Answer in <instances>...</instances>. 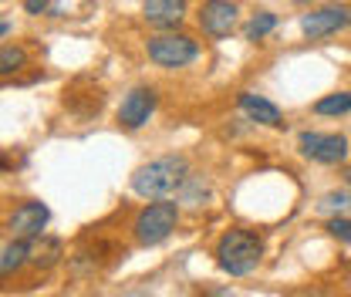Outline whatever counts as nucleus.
<instances>
[{
    "mask_svg": "<svg viewBox=\"0 0 351 297\" xmlns=\"http://www.w3.org/2000/svg\"><path fill=\"white\" fill-rule=\"evenodd\" d=\"M328 233L341 243H351V216H331L328 219Z\"/></svg>",
    "mask_w": 351,
    "mask_h": 297,
    "instance_id": "6ab92c4d",
    "label": "nucleus"
},
{
    "mask_svg": "<svg viewBox=\"0 0 351 297\" xmlns=\"http://www.w3.org/2000/svg\"><path fill=\"white\" fill-rule=\"evenodd\" d=\"M351 112V91H335L314 102V115H348Z\"/></svg>",
    "mask_w": 351,
    "mask_h": 297,
    "instance_id": "4468645a",
    "label": "nucleus"
},
{
    "mask_svg": "<svg viewBox=\"0 0 351 297\" xmlns=\"http://www.w3.org/2000/svg\"><path fill=\"white\" fill-rule=\"evenodd\" d=\"M324 213H335V216H345L351 210V196L348 193H324L321 203H317Z\"/></svg>",
    "mask_w": 351,
    "mask_h": 297,
    "instance_id": "a211bd4d",
    "label": "nucleus"
},
{
    "mask_svg": "<svg viewBox=\"0 0 351 297\" xmlns=\"http://www.w3.org/2000/svg\"><path fill=\"white\" fill-rule=\"evenodd\" d=\"M196 21H199L203 34H210V38H226V34L237 27V21H240V7H237L233 0H203Z\"/></svg>",
    "mask_w": 351,
    "mask_h": 297,
    "instance_id": "6e6552de",
    "label": "nucleus"
},
{
    "mask_svg": "<svg viewBox=\"0 0 351 297\" xmlns=\"http://www.w3.org/2000/svg\"><path fill=\"white\" fill-rule=\"evenodd\" d=\"M24 263H31V243H27V240H7L3 250H0V274L10 277V274H17Z\"/></svg>",
    "mask_w": 351,
    "mask_h": 297,
    "instance_id": "f8f14e48",
    "label": "nucleus"
},
{
    "mask_svg": "<svg viewBox=\"0 0 351 297\" xmlns=\"http://www.w3.org/2000/svg\"><path fill=\"white\" fill-rule=\"evenodd\" d=\"M274 27H277V14L261 10V14H254V17L247 21V27H243V38H247V41H263V38H267Z\"/></svg>",
    "mask_w": 351,
    "mask_h": 297,
    "instance_id": "f3484780",
    "label": "nucleus"
},
{
    "mask_svg": "<svg viewBox=\"0 0 351 297\" xmlns=\"http://www.w3.org/2000/svg\"><path fill=\"white\" fill-rule=\"evenodd\" d=\"M58 257H61V240H54V237L31 240V263L34 267H54Z\"/></svg>",
    "mask_w": 351,
    "mask_h": 297,
    "instance_id": "ddd939ff",
    "label": "nucleus"
},
{
    "mask_svg": "<svg viewBox=\"0 0 351 297\" xmlns=\"http://www.w3.org/2000/svg\"><path fill=\"white\" fill-rule=\"evenodd\" d=\"M24 64H27V51H24L21 44H3V47H0V75H3V78L17 75Z\"/></svg>",
    "mask_w": 351,
    "mask_h": 297,
    "instance_id": "2eb2a0df",
    "label": "nucleus"
},
{
    "mask_svg": "<svg viewBox=\"0 0 351 297\" xmlns=\"http://www.w3.org/2000/svg\"><path fill=\"white\" fill-rule=\"evenodd\" d=\"M156 88H149V85H135L122 98V105H119V122L125 128H142L149 119H152V112H156Z\"/></svg>",
    "mask_w": 351,
    "mask_h": 297,
    "instance_id": "1a4fd4ad",
    "label": "nucleus"
},
{
    "mask_svg": "<svg viewBox=\"0 0 351 297\" xmlns=\"http://www.w3.org/2000/svg\"><path fill=\"white\" fill-rule=\"evenodd\" d=\"M237 105H240V112H243L250 122H261V126H270V128H280V126H284V115H280V108H277L270 98L257 95V91H240Z\"/></svg>",
    "mask_w": 351,
    "mask_h": 297,
    "instance_id": "9b49d317",
    "label": "nucleus"
},
{
    "mask_svg": "<svg viewBox=\"0 0 351 297\" xmlns=\"http://www.w3.org/2000/svg\"><path fill=\"white\" fill-rule=\"evenodd\" d=\"M145 54L152 64L173 71V68H186L199 58V44L193 41L189 34H179V31H166V34H156L145 41Z\"/></svg>",
    "mask_w": 351,
    "mask_h": 297,
    "instance_id": "20e7f679",
    "label": "nucleus"
},
{
    "mask_svg": "<svg viewBox=\"0 0 351 297\" xmlns=\"http://www.w3.org/2000/svg\"><path fill=\"white\" fill-rule=\"evenodd\" d=\"M213 257H217V267L223 274H230V277H247V274H254V270L261 267L263 240L254 230L237 226V230H226L217 240Z\"/></svg>",
    "mask_w": 351,
    "mask_h": 297,
    "instance_id": "f03ea898",
    "label": "nucleus"
},
{
    "mask_svg": "<svg viewBox=\"0 0 351 297\" xmlns=\"http://www.w3.org/2000/svg\"><path fill=\"white\" fill-rule=\"evenodd\" d=\"M51 223V210H47V203L41 200H24L17 210L7 216V230H10V237L14 240H38L44 237V226Z\"/></svg>",
    "mask_w": 351,
    "mask_h": 297,
    "instance_id": "0eeeda50",
    "label": "nucleus"
},
{
    "mask_svg": "<svg viewBox=\"0 0 351 297\" xmlns=\"http://www.w3.org/2000/svg\"><path fill=\"white\" fill-rule=\"evenodd\" d=\"M21 3H24V14H34V17H38L44 10H51L54 0H21Z\"/></svg>",
    "mask_w": 351,
    "mask_h": 297,
    "instance_id": "aec40b11",
    "label": "nucleus"
},
{
    "mask_svg": "<svg viewBox=\"0 0 351 297\" xmlns=\"http://www.w3.org/2000/svg\"><path fill=\"white\" fill-rule=\"evenodd\" d=\"M210 297H233L230 291H210Z\"/></svg>",
    "mask_w": 351,
    "mask_h": 297,
    "instance_id": "412c9836",
    "label": "nucleus"
},
{
    "mask_svg": "<svg viewBox=\"0 0 351 297\" xmlns=\"http://www.w3.org/2000/svg\"><path fill=\"white\" fill-rule=\"evenodd\" d=\"M345 27H351V7H345V3H324V7H317V10L301 17V31L311 41L331 38Z\"/></svg>",
    "mask_w": 351,
    "mask_h": 297,
    "instance_id": "423d86ee",
    "label": "nucleus"
},
{
    "mask_svg": "<svg viewBox=\"0 0 351 297\" xmlns=\"http://www.w3.org/2000/svg\"><path fill=\"white\" fill-rule=\"evenodd\" d=\"M176 226H179V203L156 200V203H145L138 210L135 223H132V233H135L138 247H159L162 240L173 237Z\"/></svg>",
    "mask_w": 351,
    "mask_h": 297,
    "instance_id": "7ed1b4c3",
    "label": "nucleus"
},
{
    "mask_svg": "<svg viewBox=\"0 0 351 297\" xmlns=\"http://www.w3.org/2000/svg\"><path fill=\"white\" fill-rule=\"evenodd\" d=\"M182 203H189V206H199L206 196H210V186H206V179L199 176V172H189V179L182 182V189L176 193Z\"/></svg>",
    "mask_w": 351,
    "mask_h": 297,
    "instance_id": "dca6fc26",
    "label": "nucleus"
},
{
    "mask_svg": "<svg viewBox=\"0 0 351 297\" xmlns=\"http://www.w3.org/2000/svg\"><path fill=\"white\" fill-rule=\"evenodd\" d=\"M298 149L304 159H314L321 166H338L348 159V139L338 132H301L298 135Z\"/></svg>",
    "mask_w": 351,
    "mask_h": 297,
    "instance_id": "39448f33",
    "label": "nucleus"
},
{
    "mask_svg": "<svg viewBox=\"0 0 351 297\" xmlns=\"http://www.w3.org/2000/svg\"><path fill=\"white\" fill-rule=\"evenodd\" d=\"M142 17L159 34L176 31L186 21V0H142Z\"/></svg>",
    "mask_w": 351,
    "mask_h": 297,
    "instance_id": "9d476101",
    "label": "nucleus"
},
{
    "mask_svg": "<svg viewBox=\"0 0 351 297\" xmlns=\"http://www.w3.org/2000/svg\"><path fill=\"white\" fill-rule=\"evenodd\" d=\"M294 3H307V0H294Z\"/></svg>",
    "mask_w": 351,
    "mask_h": 297,
    "instance_id": "b1692460",
    "label": "nucleus"
},
{
    "mask_svg": "<svg viewBox=\"0 0 351 297\" xmlns=\"http://www.w3.org/2000/svg\"><path fill=\"white\" fill-rule=\"evenodd\" d=\"M345 182H348V186H351V166H348V169H345Z\"/></svg>",
    "mask_w": 351,
    "mask_h": 297,
    "instance_id": "4be33fe9",
    "label": "nucleus"
},
{
    "mask_svg": "<svg viewBox=\"0 0 351 297\" xmlns=\"http://www.w3.org/2000/svg\"><path fill=\"white\" fill-rule=\"evenodd\" d=\"M129 297H149V294H129Z\"/></svg>",
    "mask_w": 351,
    "mask_h": 297,
    "instance_id": "5701e85b",
    "label": "nucleus"
},
{
    "mask_svg": "<svg viewBox=\"0 0 351 297\" xmlns=\"http://www.w3.org/2000/svg\"><path fill=\"white\" fill-rule=\"evenodd\" d=\"M186 179H189V163L182 156H159L132 172V193L156 203V200L179 193Z\"/></svg>",
    "mask_w": 351,
    "mask_h": 297,
    "instance_id": "f257e3e1",
    "label": "nucleus"
}]
</instances>
